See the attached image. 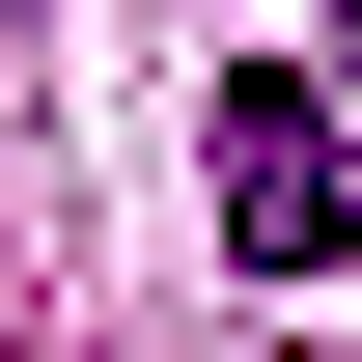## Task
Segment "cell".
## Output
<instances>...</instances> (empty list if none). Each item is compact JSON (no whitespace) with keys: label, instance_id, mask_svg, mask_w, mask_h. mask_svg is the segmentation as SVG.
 I'll use <instances>...</instances> for the list:
<instances>
[{"label":"cell","instance_id":"cell-1","mask_svg":"<svg viewBox=\"0 0 362 362\" xmlns=\"http://www.w3.org/2000/svg\"><path fill=\"white\" fill-rule=\"evenodd\" d=\"M334 223H362L334 195V84L307 56H223V251L251 279H334Z\"/></svg>","mask_w":362,"mask_h":362}]
</instances>
